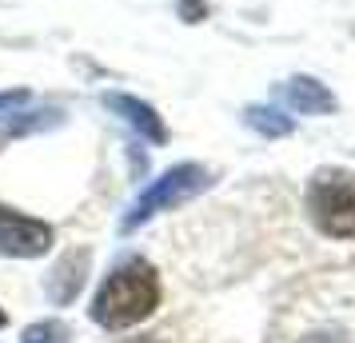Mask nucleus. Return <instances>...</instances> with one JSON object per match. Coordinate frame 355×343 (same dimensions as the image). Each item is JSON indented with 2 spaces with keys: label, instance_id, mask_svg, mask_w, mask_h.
I'll return each instance as SVG.
<instances>
[{
  "label": "nucleus",
  "instance_id": "nucleus-13",
  "mask_svg": "<svg viewBox=\"0 0 355 343\" xmlns=\"http://www.w3.org/2000/svg\"><path fill=\"white\" fill-rule=\"evenodd\" d=\"M140 343H144V340H140Z\"/></svg>",
  "mask_w": 355,
  "mask_h": 343
},
{
  "label": "nucleus",
  "instance_id": "nucleus-9",
  "mask_svg": "<svg viewBox=\"0 0 355 343\" xmlns=\"http://www.w3.org/2000/svg\"><path fill=\"white\" fill-rule=\"evenodd\" d=\"M24 343H68V327L56 319H40L24 331Z\"/></svg>",
  "mask_w": 355,
  "mask_h": 343
},
{
  "label": "nucleus",
  "instance_id": "nucleus-7",
  "mask_svg": "<svg viewBox=\"0 0 355 343\" xmlns=\"http://www.w3.org/2000/svg\"><path fill=\"white\" fill-rule=\"evenodd\" d=\"M284 100H288V108H295V112H331V108H336L331 92H323V84L307 80V76H295V80H288V88H284Z\"/></svg>",
  "mask_w": 355,
  "mask_h": 343
},
{
  "label": "nucleus",
  "instance_id": "nucleus-12",
  "mask_svg": "<svg viewBox=\"0 0 355 343\" xmlns=\"http://www.w3.org/2000/svg\"><path fill=\"white\" fill-rule=\"evenodd\" d=\"M4 324H8V315H4V311H0V327H4Z\"/></svg>",
  "mask_w": 355,
  "mask_h": 343
},
{
  "label": "nucleus",
  "instance_id": "nucleus-1",
  "mask_svg": "<svg viewBox=\"0 0 355 343\" xmlns=\"http://www.w3.org/2000/svg\"><path fill=\"white\" fill-rule=\"evenodd\" d=\"M156 308H160V272L148 260H128L104 276L88 315L108 331H128L144 324Z\"/></svg>",
  "mask_w": 355,
  "mask_h": 343
},
{
  "label": "nucleus",
  "instance_id": "nucleus-8",
  "mask_svg": "<svg viewBox=\"0 0 355 343\" xmlns=\"http://www.w3.org/2000/svg\"><path fill=\"white\" fill-rule=\"evenodd\" d=\"M248 124L256 132H263V136H284V132H291V120L279 116L275 108H248Z\"/></svg>",
  "mask_w": 355,
  "mask_h": 343
},
{
  "label": "nucleus",
  "instance_id": "nucleus-5",
  "mask_svg": "<svg viewBox=\"0 0 355 343\" xmlns=\"http://www.w3.org/2000/svg\"><path fill=\"white\" fill-rule=\"evenodd\" d=\"M88 260H92L88 247H72V252H64L60 260L52 263L49 279H44V292H49V299L56 308H64V304H72L80 295L84 276H88Z\"/></svg>",
  "mask_w": 355,
  "mask_h": 343
},
{
  "label": "nucleus",
  "instance_id": "nucleus-10",
  "mask_svg": "<svg viewBox=\"0 0 355 343\" xmlns=\"http://www.w3.org/2000/svg\"><path fill=\"white\" fill-rule=\"evenodd\" d=\"M28 100H33V92H28V88H8V92H0V116H8L12 108L28 104Z\"/></svg>",
  "mask_w": 355,
  "mask_h": 343
},
{
  "label": "nucleus",
  "instance_id": "nucleus-11",
  "mask_svg": "<svg viewBox=\"0 0 355 343\" xmlns=\"http://www.w3.org/2000/svg\"><path fill=\"white\" fill-rule=\"evenodd\" d=\"M180 12H184V20H200L204 17V4L200 0H180Z\"/></svg>",
  "mask_w": 355,
  "mask_h": 343
},
{
  "label": "nucleus",
  "instance_id": "nucleus-4",
  "mask_svg": "<svg viewBox=\"0 0 355 343\" xmlns=\"http://www.w3.org/2000/svg\"><path fill=\"white\" fill-rule=\"evenodd\" d=\"M52 228L44 220H33V216H20L12 208L0 204V256L8 260H36L52 247Z\"/></svg>",
  "mask_w": 355,
  "mask_h": 343
},
{
  "label": "nucleus",
  "instance_id": "nucleus-6",
  "mask_svg": "<svg viewBox=\"0 0 355 343\" xmlns=\"http://www.w3.org/2000/svg\"><path fill=\"white\" fill-rule=\"evenodd\" d=\"M104 108H112L120 120H128L132 128L140 132L144 140H152V144H164V140H168V128H164L160 112H156V108H148L144 100L124 96V92H104Z\"/></svg>",
  "mask_w": 355,
  "mask_h": 343
},
{
  "label": "nucleus",
  "instance_id": "nucleus-3",
  "mask_svg": "<svg viewBox=\"0 0 355 343\" xmlns=\"http://www.w3.org/2000/svg\"><path fill=\"white\" fill-rule=\"evenodd\" d=\"M208 184H211V176H208V168H200V164H176V168H168L160 180L132 204V212L120 220V231L128 236V231L144 228L152 216L172 212V208H180V204H188V200L200 196Z\"/></svg>",
  "mask_w": 355,
  "mask_h": 343
},
{
  "label": "nucleus",
  "instance_id": "nucleus-2",
  "mask_svg": "<svg viewBox=\"0 0 355 343\" xmlns=\"http://www.w3.org/2000/svg\"><path fill=\"white\" fill-rule=\"evenodd\" d=\"M307 216L331 240H355V176L323 168L307 184Z\"/></svg>",
  "mask_w": 355,
  "mask_h": 343
}]
</instances>
